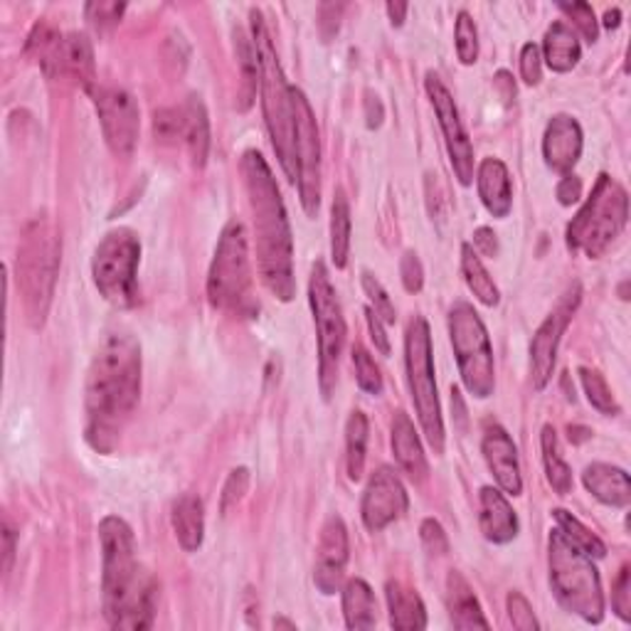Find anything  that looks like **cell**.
<instances>
[{
  "label": "cell",
  "instance_id": "obj_25",
  "mask_svg": "<svg viewBox=\"0 0 631 631\" xmlns=\"http://www.w3.org/2000/svg\"><path fill=\"white\" fill-rule=\"evenodd\" d=\"M171 525L185 553L200 551L205 537V505L198 496L183 493L173 501Z\"/></svg>",
  "mask_w": 631,
  "mask_h": 631
},
{
  "label": "cell",
  "instance_id": "obj_44",
  "mask_svg": "<svg viewBox=\"0 0 631 631\" xmlns=\"http://www.w3.org/2000/svg\"><path fill=\"white\" fill-rule=\"evenodd\" d=\"M247 489H250V469H232L230 476H227L225 489H222V501H220V513L227 515L237 503L244 499Z\"/></svg>",
  "mask_w": 631,
  "mask_h": 631
},
{
  "label": "cell",
  "instance_id": "obj_52",
  "mask_svg": "<svg viewBox=\"0 0 631 631\" xmlns=\"http://www.w3.org/2000/svg\"><path fill=\"white\" fill-rule=\"evenodd\" d=\"M420 535H422L424 547H427V551H429L432 555H444V553L449 551L447 533H444V527H442L439 521H434V519L422 521Z\"/></svg>",
  "mask_w": 631,
  "mask_h": 631
},
{
  "label": "cell",
  "instance_id": "obj_40",
  "mask_svg": "<svg viewBox=\"0 0 631 631\" xmlns=\"http://www.w3.org/2000/svg\"><path fill=\"white\" fill-rule=\"evenodd\" d=\"M454 37H457V55L461 65H474L479 59V30H476L474 18L461 10L457 15V28H454Z\"/></svg>",
  "mask_w": 631,
  "mask_h": 631
},
{
  "label": "cell",
  "instance_id": "obj_54",
  "mask_svg": "<svg viewBox=\"0 0 631 631\" xmlns=\"http://www.w3.org/2000/svg\"><path fill=\"white\" fill-rule=\"evenodd\" d=\"M366 320H368V330H370V338L376 348L380 350L382 356H390V338L385 334V328H382V320L376 316V312L368 306L366 308Z\"/></svg>",
  "mask_w": 631,
  "mask_h": 631
},
{
  "label": "cell",
  "instance_id": "obj_50",
  "mask_svg": "<svg viewBox=\"0 0 631 631\" xmlns=\"http://www.w3.org/2000/svg\"><path fill=\"white\" fill-rule=\"evenodd\" d=\"M400 276H402V286L410 294H420L424 286V269L420 257L415 252H405V257L400 260Z\"/></svg>",
  "mask_w": 631,
  "mask_h": 631
},
{
  "label": "cell",
  "instance_id": "obj_59",
  "mask_svg": "<svg viewBox=\"0 0 631 631\" xmlns=\"http://www.w3.org/2000/svg\"><path fill=\"white\" fill-rule=\"evenodd\" d=\"M407 10L410 6L407 3H388V15H390V23L400 28L402 23H405V18H407Z\"/></svg>",
  "mask_w": 631,
  "mask_h": 631
},
{
  "label": "cell",
  "instance_id": "obj_49",
  "mask_svg": "<svg viewBox=\"0 0 631 631\" xmlns=\"http://www.w3.org/2000/svg\"><path fill=\"white\" fill-rule=\"evenodd\" d=\"M153 131H156V139L163 143L175 141L183 137V109H163L153 119Z\"/></svg>",
  "mask_w": 631,
  "mask_h": 631
},
{
  "label": "cell",
  "instance_id": "obj_47",
  "mask_svg": "<svg viewBox=\"0 0 631 631\" xmlns=\"http://www.w3.org/2000/svg\"><path fill=\"white\" fill-rule=\"evenodd\" d=\"M612 609L622 622H631V567L624 565L619 570L612 587Z\"/></svg>",
  "mask_w": 631,
  "mask_h": 631
},
{
  "label": "cell",
  "instance_id": "obj_20",
  "mask_svg": "<svg viewBox=\"0 0 631 631\" xmlns=\"http://www.w3.org/2000/svg\"><path fill=\"white\" fill-rule=\"evenodd\" d=\"M583 146L585 139L579 123L567 113H555L543 133V159L547 168L561 175L573 173L579 156H583Z\"/></svg>",
  "mask_w": 631,
  "mask_h": 631
},
{
  "label": "cell",
  "instance_id": "obj_45",
  "mask_svg": "<svg viewBox=\"0 0 631 631\" xmlns=\"http://www.w3.org/2000/svg\"><path fill=\"white\" fill-rule=\"evenodd\" d=\"M123 10H127V6L117 3V0H99V3H89L85 8V13L89 23L97 30H111L119 25Z\"/></svg>",
  "mask_w": 631,
  "mask_h": 631
},
{
  "label": "cell",
  "instance_id": "obj_55",
  "mask_svg": "<svg viewBox=\"0 0 631 631\" xmlns=\"http://www.w3.org/2000/svg\"><path fill=\"white\" fill-rule=\"evenodd\" d=\"M474 250L476 252H481L483 257H493L499 254V240H496V232L491 230V227H479V230L474 232Z\"/></svg>",
  "mask_w": 631,
  "mask_h": 631
},
{
  "label": "cell",
  "instance_id": "obj_2",
  "mask_svg": "<svg viewBox=\"0 0 631 631\" xmlns=\"http://www.w3.org/2000/svg\"><path fill=\"white\" fill-rule=\"evenodd\" d=\"M101 543V595L105 619L111 629L143 631L153 627L159 585L139 563L137 537L119 515L99 523Z\"/></svg>",
  "mask_w": 631,
  "mask_h": 631
},
{
  "label": "cell",
  "instance_id": "obj_42",
  "mask_svg": "<svg viewBox=\"0 0 631 631\" xmlns=\"http://www.w3.org/2000/svg\"><path fill=\"white\" fill-rule=\"evenodd\" d=\"M360 284H363V292L368 296L370 308H372V312H376V316L382 320V324H395V320H398L395 306H392L388 292H385V289H382V284L378 282V279L372 276L370 272H363V276H360Z\"/></svg>",
  "mask_w": 631,
  "mask_h": 631
},
{
  "label": "cell",
  "instance_id": "obj_48",
  "mask_svg": "<svg viewBox=\"0 0 631 631\" xmlns=\"http://www.w3.org/2000/svg\"><path fill=\"white\" fill-rule=\"evenodd\" d=\"M521 77L527 87L541 85L543 79V55L535 43H525L521 50Z\"/></svg>",
  "mask_w": 631,
  "mask_h": 631
},
{
  "label": "cell",
  "instance_id": "obj_10",
  "mask_svg": "<svg viewBox=\"0 0 631 631\" xmlns=\"http://www.w3.org/2000/svg\"><path fill=\"white\" fill-rule=\"evenodd\" d=\"M405 368H407V385L412 392V402H415L424 437H427L434 454H444V417L439 405L437 380H434L432 336H429V324L422 316L412 318L407 326Z\"/></svg>",
  "mask_w": 631,
  "mask_h": 631
},
{
  "label": "cell",
  "instance_id": "obj_35",
  "mask_svg": "<svg viewBox=\"0 0 631 631\" xmlns=\"http://www.w3.org/2000/svg\"><path fill=\"white\" fill-rule=\"evenodd\" d=\"M541 447H543V467L547 483L553 486L557 496H567L573 491V469L567 467V461L561 454V442H557V432L553 424H545L541 434Z\"/></svg>",
  "mask_w": 631,
  "mask_h": 631
},
{
  "label": "cell",
  "instance_id": "obj_19",
  "mask_svg": "<svg viewBox=\"0 0 631 631\" xmlns=\"http://www.w3.org/2000/svg\"><path fill=\"white\" fill-rule=\"evenodd\" d=\"M481 452L496 483H499V489L509 496H521L523 476L519 464V449H515L511 434L505 432L501 424H489V427L483 429Z\"/></svg>",
  "mask_w": 631,
  "mask_h": 631
},
{
  "label": "cell",
  "instance_id": "obj_60",
  "mask_svg": "<svg viewBox=\"0 0 631 631\" xmlns=\"http://www.w3.org/2000/svg\"><path fill=\"white\" fill-rule=\"evenodd\" d=\"M602 23H605V28H607V30H614V28H619V23H622V10H619V8L607 10Z\"/></svg>",
  "mask_w": 631,
  "mask_h": 631
},
{
  "label": "cell",
  "instance_id": "obj_7",
  "mask_svg": "<svg viewBox=\"0 0 631 631\" xmlns=\"http://www.w3.org/2000/svg\"><path fill=\"white\" fill-rule=\"evenodd\" d=\"M208 298L217 312L250 316L252 302V260L247 227L242 220H230L222 227L220 240L208 272Z\"/></svg>",
  "mask_w": 631,
  "mask_h": 631
},
{
  "label": "cell",
  "instance_id": "obj_18",
  "mask_svg": "<svg viewBox=\"0 0 631 631\" xmlns=\"http://www.w3.org/2000/svg\"><path fill=\"white\" fill-rule=\"evenodd\" d=\"M348 527L340 515H330L324 527H320L314 567V583L324 595H336L340 589L348 565Z\"/></svg>",
  "mask_w": 631,
  "mask_h": 631
},
{
  "label": "cell",
  "instance_id": "obj_12",
  "mask_svg": "<svg viewBox=\"0 0 631 631\" xmlns=\"http://www.w3.org/2000/svg\"><path fill=\"white\" fill-rule=\"evenodd\" d=\"M139 262L141 240L129 227H117L101 237L91 260V276L109 304L129 308L139 302Z\"/></svg>",
  "mask_w": 631,
  "mask_h": 631
},
{
  "label": "cell",
  "instance_id": "obj_11",
  "mask_svg": "<svg viewBox=\"0 0 631 631\" xmlns=\"http://www.w3.org/2000/svg\"><path fill=\"white\" fill-rule=\"evenodd\" d=\"M449 338L454 356H457L459 376L464 388L476 400H486L493 395L496 388V368H493V346L481 316L474 306L459 302L449 312Z\"/></svg>",
  "mask_w": 631,
  "mask_h": 631
},
{
  "label": "cell",
  "instance_id": "obj_39",
  "mask_svg": "<svg viewBox=\"0 0 631 631\" xmlns=\"http://www.w3.org/2000/svg\"><path fill=\"white\" fill-rule=\"evenodd\" d=\"M577 376H579V382H583V390L589 400V405H592L597 412H602V415H612V417L622 412V407H619V402L614 400L612 390H609L602 372L583 366L577 370Z\"/></svg>",
  "mask_w": 631,
  "mask_h": 631
},
{
  "label": "cell",
  "instance_id": "obj_41",
  "mask_svg": "<svg viewBox=\"0 0 631 631\" xmlns=\"http://www.w3.org/2000/svg\"><path fill=\"white\" fill-rule=\"evenodd\" d=\"M353 368H356L358 388L363 390V392H368V395H380V392H382L380 368L376 366V360L370 358V353L363 346L353 348Z\"/></svg>",
  "mask_w": 631,
  "mask_h": 631
},
{
  "label": "cell",
  "instance_id": "obj_3",
  "mask_svg": "<svg viewBox=\"0 0 631 631\" xmlns=\"http://www.w3.org/2000/svg\"><path fill=\"white\" fill-rule=\"evenodd\" d=\"M242 175L247 195H250L262 282L279 302L289 304L296 296L294 240L282 193L260 151H244Z\"/></svg>",
  "mask_w": 631,
  "mask_h": 631
},
{
  "label": "cell",
  "instance_id": "obj_51",
  "mask_svg": "<svg viewBox=\"0 0 631 631\" xmlns=\"http://www.w3.org/2000/svg\"><path fill=\"white\" fill-rule=\"evenodd\" d=\"M344 3H320L318 6V33L324 43H330L340 28V15H344Z\"/></svg>",
  "mask_w": 631,
  "mask_h": 631
},
{
  "label": "cell",
  "instance_id": "obj_33",
  "mask_svg": "<svg viewBox=\"0 0 631 631\" xmlns=\"http://www.w3.org/2000/svg\"><path fill=\"white\" fill-rule=\"evenodd\" d=\"M344 617L348 629H372L378 624V602L366 579H350L344 587Z\"/></svg>",
  "mask_w": 631,
  "mask_h": 631
},
{
  "label": "cell",
  "instance_id": "obj_24",
  "mask_svg": "<svg viewBox=\"0 0 631 631\" xmlns=\"http://www.w3.org/2000/svg\"><path fill=\"white\" fill-rule=\"evenodd\" d=\"M583 483L599 503L612 505V509H627L631 503L629 474L624 469L612 467V464H589L583 474Z\"/></svg>",
  "mask_w": 631,
  "mask_h": 631
},
{
  "label": "cell",
  "instance_id": "obj_13",
  "mask_svg": "<svg viewBox=\"0 0 631 631\" xmlns=\"http://www.w3.org/2000/svg\"><path fill=\"white\" fill-rule=\"evenodd\" d=\"M294 143H296V183L308 217L320 208V137L314 109L302 89L294 87Z\"/></svg>",
  "mask_w": 631,
  "mask_h": 631
},
{
  "label": "cell",
  "instance_id": "obj_21",
  "mask_svg": "<svg viewBox=\"0 0 631 631\" xmlns=\"http://www.w3.org/2000/svg\"><path fill=\"white\" fill-rule=\"evenodd\" d=\"M479 525L481 533L493 545H505L519 535V515L501 489L483 486L479 493Z\"/></svg>",
  "mask_w": 631,
  "mask_h": 631
},
{
  "label": "cell",
  "instance_id": "obj_34",
  "mask_svg": "<svg viewBox=\"0 0 631 631\" xmlns=\"http://www.w3.org/2000/svg\"><path fill=\"white\" fill-rule=\"evenodd\" d=\"M461 274H464V282H467V286L471 289V294L479 298L483 306H489V308L499 306L501 302L499 286H496L491 274L486 272L479 252H476L471 244H461Z\"/></svg>",
  "mask_w": 631,
  "mask_h": 631
},
{
  "label": "cell",
  "instance_id": "obj_23",
  "mask_svg": "<svg viewBox=\"0 0 631 631\" xmlns=\"http://www.w3.org/2000/svg\"><path fill=\"white\" fill-rule=\"evenodd\" d=\"M392 454H395V461L400 464V469L407 474L410 481H427L429 464L427 457H424L415 424H412L405 412H398L395 420H392Z\"/></svg>",
  "mask_w": 631,
  "mask_h": 631
},
{
  "label": "cell",
  "instance_id": "obj_29",
  "mask_svg": "<svg viewBox=\"0 0 631 631\" xmlns=\"http://www.w3.org/2000/svg\"><path fill=\"white\" fill-rule=\"evenodd\" d=\"M183 141L191 151V161L195 168L208 163L210 151V119L200 97H188L183 107Z\"/></svg>",
  "mask_w": 631,
  "mask_h": 631
},
{
  "label": "cell",
  "instance_id": "obj_4",
  "mask_svg": "<svg viewBox=\"0 0 631 631\" xmlns=\"http://www.w3.org/2000/svg\"><path fill=\"white\" fill-rule=\"evenodd\" d=\"M62 260V237L53 217H33L25 225L18 247L15 282L28 324L43 328L53 306Z\"/></svg>",
  "mask_w": 631,
  "mask_h": 631
},
{
  "label": "cell",
  "instance_id": "obj_32",
  "mask_svg": "<svg viewBox=\"0 0 631 631\" xmlns=\"http://www.w3.org/2000/svg\"><path fill=\"white\" fill-rule=\"evenodd\" d=\"M235 57L240 67V97H237V109L250 111L257 99V87H260V59H257L254 40L244 33L242 28H235Z\"/></svg>",
  "mask_w": 631,
  "mask_h": 631
},
{
  "label": "cell",
  "instance_id": "obj_27",
  "mask_svg": "<svg viewBox=\"0 0 631 631\" xmlns=\"http://www.w3.org/2000/svg\"><path fill=\"white\" fill-rule=\"evenodd\" d=\"M543 59L547 62V67L557 75H565V72H573L577 67L579 57H583V45H579V37L575 30L557 20L543 37V50H541Z\"/></svg>",
  "mask_w": 631,
  "mask_h": 631
},
{
  "label": "cell",
  "instance_id": "obj_8",
  "mask_svg": "<svg viewBox=\"0 0 631 631\" xmlns=\"http://www.w3.org/2000/svg\"><path fill=\"white\" fill-rule=\"evenodd\" d=\"M629 220L627 191L612 175L602 173L595 183L592 195L567 225V250L585 252L589 260H599Z\"/></svg>",
  "mask_w": 631,
  "mask_h": 631
},
{
  "label": "cell",
  "instance_id": "obj_5",
  "mask_svg": "<svg viewBox=\"0 0 631 631\" xmlns=\"http://www.w3.org/2000/svg\"><path fill=\"white\" fill-rule=\"evenodd\" d=\"M252 40L260 59V89H262V109L264 123L276 151V159L282 163L289 181L296 183V143H294V87L289 85L282 69V62L269 35L264 15L260 8L250 10Z\"/></svg>",
  "mask_w": 631,
  "mask_h": 631
},
{
  "label": "cell",
  "instance_id": "obj_14",
  "mask_svg": "<svg viewBox=\"0 0 631 631\" xmlns=\"http://www.w3.org/2000/svg\"><path fill=\"white\" fill-rule=\"evenodd\" d=\"M91 97H95L107 146L113 156L129 159L133 149H137L141 129V111L137 99L123 87H97L91 91Z\"/></svg>",
  "mask_w": 631,
  "mask_h": 631
},
{
  "label": "cell",
  "instance_id": "obj_17",
  "mask_svg": "<svg viewBox=\"0 0 631 631\" xmlns=\"http://www.w3.org/2000/svg\"><path fill=\"white\" fill-rule=\"evenodd\" d=\"M407 491L395 471L390 467L372 471L363 491V503H360V515L370 533L385 531L390 523L400 521L407 513Z\"/></svg>",
  "mask_w": 631,
  "mask_h": 631
},
{
  "label": "cell",
  "instance_id": "obj_36",
  "mask_svg": "<svg viewBox=\"0 0 631 631\" xmlns=\"http://www.w3.org/2000/svg\"><path fill=\"white\" fill-rule=\"evenodd\" d=\"M368 417L360 410L350 412L346 422V467L348 479L360 481L366 471V454H368Z\"/></svg>",
  "mask_w": 631,
  "mask_h": 631
},
{
  "label": "cell",
  "instance_id": "obj_9",
  "mask_svg": "<svg viewBox=\"0 0 631 631\" xmlns=\"http://www.w3.org/2000/svg\"><path fill=\"white\" fill-rule=\"evenodd\" d=\"M308 304L314 312L316 344H318V388L324 400H330L338 385L340 356H344L348 328L340 308L338 294L330 284L328 269L324 262H316L308 279Z\"/></svg>",
  "mask_w": 631,
  "mask_h": 631
},
{
  "label": "cell",
  "instance_id": "obj_30",
  "mask_svg": "<svg viewBox=\"0 0 631 631\" xmlns=\"http://www.w3.org/2000/svg\"><path fill=\"white\" fill-rule=\"evenodd\" d=\"M62 72L72 77L89 95L97 89V65L95 50L85 33L65 35V55H62Z\"/></svg>",
  "mask_w": 631,
  "mask_h": 631
},
{
  "label": "cell",
  "instance_id": "obj_58",
  "mask_svg": "<svg viewBox=\"0 0 631 631\" xmlns=\"http://www.w3.org/2000/svg\"><path fill=\"white\" fill-rule=\"evenodd\" d=\"M496 87H499V89L503 91V99H505V101L515 97V85H513V77L509 75V72L501 69L499 75H496Z\"/></svg>",
  "mask_w": 631,
  "mask_h": 631
},
{
  "label": "cell",
  "instance_id": "obj_56",
  "mask_svg": "<svg viewBox=\"0 0 631 631\" xmlns=\"http://www.w3.org/2000/svg\"><path fill=\"white\" fill-rule=\"evenodd\" d=\"M363 105H366V123H368V129H380L382 119H385V109H382L380 97L372 95V91L368 89Z\"/></svg>",
  "mask_w": 631,
  "mask_h": 631
},
{
  "label": "cell",
  "instance_id": "obj_61",
  "mask_svg": "<svg viewBox=\"0 0 631 631\" xmlns=\"http://www.w3.org/2000/svg\"><path fill=\"white\" fill-rule=\"evenodd\" d=\"M274 629H296V624L294 622H289V619H284V617H279V619H274Z\"/></svg>",
  "mask_w": 631,
  "mask_h": 631
},
{
  "label": "cell",
  "instance_id": "obj_37",
  "mask_svg": "<svg viewBox=\"0 0 631 631\" xmlns=\"http://www.w3.org/2000/svg\"><path fill=\"white\" fill-rule=\"evenodd\" d=\"M350 203L344 191H336L330 205V260L336 269H346L350 252Z\"/></svg>",
  "mask_w": 631,
  "mask_h": 631
},
{
  "label": "cell",
  "instance_id": "obj_16",
  "mask_svg": "<svg viewBox=\"0 0 631 631\" xmlns=\"http://www.w3.org/2000/svg\"><path fill=\"white\" fill-rule=\"evenodd\" d=\"M424 89H427L429 101L437 113L439 127L444 133V143H447V153L452 161L454 175L461 185H471L474 181V146L469 141V133L464 129V123L459 119V109L454 105V97L449 95V89L444 87V81L429 72L427 79H424Z\"/></svg>",
  "mask_w": 631,
  "mask_h": 631
},
{
  "label": "cell",
  "instance_id": "obj_15",
  "mask_svg": "<svg viewBox=\"0 0 631 631\" xmlns=\"http://www.w3.org/2000/svg\"><path fill=\"white\" fill-rule=\"evenodd\" d=\"M579 298H583V289H579V284L575 282L533 334V340H531V378H533L535 390H543L553 378L557 348H561L563 334L567 330V326H570V320L577 312Z\"/></svg>",
  "mask_w": 631,
  "mask_h": 631
},
{
  "label": "cell",
  "instance_id": "obj_22",
  "mask_svg": "<svg viewBox=\"0 0 631 631\" xmlns=\"http://www.w3.org/2000/svg\"><path fill=\"white\" fill-rule=\"evenodd\" d=\"M476 185H479V198L486 210L499 220L509 217L513 208V183L503 161L483 159L476 171Z\"/></svg>",
  "mask_w": 631,
  "mask_h": 631
},
{
  "label": "cell",
  "instance_id": "obj_53",
  "mask_svg": "<svg viewBox=\"0 0 631 631\" xmlns=\"http://www.w3.org/2000/svg\"><path fill=\"white\" fill-rule=\"evenodd\" d=\"M579 198H583V181H579L575 173L563 175V181L557 183V200H561L565 208H570V205L579 203Z\"/></svg>",
  "mask_w": 631,
  "mask_h": 631
},
{
  "label": "cell",
  "instance_id": "obj_46",
  "mask_svg": "<svg viewBox=\"0 0 631 631\" xmlns=\"http://www.w3.org/2000/svg\"><path fill=\"white\" fill-rule=\"evenodd\" d=\"M505 609H509V619L513 629L519 631H537L541 624H537V619L533 614V607L521 592H509L505 597Z\"/></svg>",
  "mask_w": 631,
  "mask_h": 631
},
{
  "label": "cell",
  "instance_id": "obj_31",
  "mask_svg": "<svg viewBox=\"0 0 631 631\" xmlns=\"http://www.w3.org/2000/svg\"><path fill=\"white\" fill-rule=\"evenodd\" d=\"M28 55L43 67L50 79L65 77L62 72V55H65V37L50 23H37L28 37Z\"/></svg>",
  "mask_w": 631,
  "mask_h": 631
},
{
  "label": "cell",
  "instance_id": "obj_6",
  "mask_svg": "<svg viewBox=\"0 0 631 631\" xmlns=\"http://www.w3.org/2000/svg\"><path fill=\"white\" fill-rule=\"evenodd\" d=\"M547 567L551 587L557 602L570 614L585 619L587 624H599L605 619V592L592 557L557 531L547 537Z\"/></svg>",
  "mask_w": 631,
  "mask_h": 631
},
{
  "label": "cell",
  "instance_id": "obj_26",
  "mask_svg": "<svg viewBox=\"0 0 631 631\" xmlns=\"http://www.w3.org/2000/svg\"><path fill=\"white\" fill-rule=\"evenodd\" d=\"M447 607H449L452 624L461 631L491 627L489 619H486L481 612V605H479V599H476L474 589L457 570H452L447 577Z\"/></svg>",
  "mask_w": 631,
  "mask_h": 631
},
{
  "label": "cell",
  "instance_id": "obj_57",
  "mask_svg": "<svg viewBox=\"0 0 631 631\" xmlns=\"http://www.w3.org/2000/svg\"><path fill=\"white\" fill-rule=\"evenodd\" d=\"M13 557H15V531L10 521H3V573L8 575L10 567H13Z\"/></svg>",
  "mask_w": 631,
  "mask_h": 631
},
{
  "label": "cell",
  "instance_id": "obj_1",
  "mask_svg": "<svg viewBox=\"0 0 631 631\" xmlns=\"http://www.w3.org/2000/svg\"><path fill=\"white\" fill-rule=\"evenodd\" d=\"M141 398V346L127 330H111L87 372L85 437L91 449L109 454Z\"/></svg>",
  "mask_w": 631,
  "mask_h": 631
},
{
  "label": "cell",
  "instance_id": "obj_43",
  "mask_svg": "<svg viewBox=\"0 0 631 631\" xmlns=\"http://www.w3.org/2000/svg\"><path fill=\"white\" fill-rule=\"evenodd\" d=\"M557 8H561L563 13L573 20V25L579 30V35H583L587 43H597L599 23H597V15H595L592 6H587V3H561Z\"/></svg>",
  "mask_w": 631,
  "mask_h": 631
},
{
  "label": "cell",
  "instance_id": "obj_38",
  "mask_svg": "<svg viewBox=\"0 0 631 631\" xmlns=\"http://www.w3.org/2000/svg\"><path fill=\"white\" fill-rule=\"evenodd\" d=\"M553 519L557 523V531H561L573 545H577L585 555L595 557V561H602V557L607 555V545L599 541L589 527L579 523L573 513H567L565 509H555Z\"/></svg>",
  "mask_w": 631,
  "mask_h": 631
},
{
  "label": "cell",
  "instance_id": "obj_28",
  "mask_svg": "<svg viewBox=\"0 0 631 631\" xmlns=\"http://www.w3.org/2000/svg\"><path fill=\"white\" fill-rule=\"evenodd\" d=\"M385 599L390 609V627L400 631H420L427 627V609H424L422 597L415 589L402 583L385 585Z\"/></svg>",
  "mask_w": 631,
  "mask_h": 631
}]
</instances>
